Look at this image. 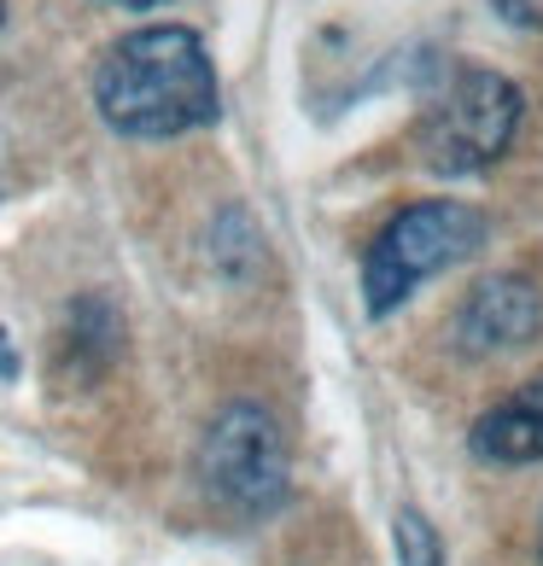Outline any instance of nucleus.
I'll return each mask as SVG.
<instances>
[{
	"label": "nucleus",
	"mask_w": 543,
	"mask_h": 566,
	"mask_svg": "<svg viewBox=\"0 0 543 566\" xmlns=\"http://www.w3.org/2000/svg\"><path fill=\"white\" fill-rule=\"evenodd\" d=\"M0 24H7V0H0Z\"/></svg>",
	"instance_id": "10"
},
{
	"label": "nucleus",
	"mask_w": 543,
	"mask_h": 566,
	"mask_svg": "<svg viewBox=\"0 0 543 566\" xmlns=\"http://www.w3.org/2000/svg\"><path fill=\"white\" fill-rule=\"evenodd\" d=\"M199 485L228 514H275L292 491V461L275 415L258 403H228L199 438Z\"/></svg>",
	"instance_id": "4"
},
{
	"label": "nucleus",
	"mask_w": 543,
	"mask_h": 566,
	"mask_svg": "<svg viewBox=\"0 0 543 566\" xmlns=\"http://www.w3.org/2000/svg\"><path fill=\"white\" fill-rule=\"evenodd\" d=\"M468 444L479 461H497V468H532V461H543V374L514 386L503 403H491L479 415Z\"/></svg>",
	"instance_id": "6"
},
{
	"label": "nucleus",
	"mask_w": 543,
	"mask_h": 566,
	"mask_svg": "<svg viewBox=\"0 0 543 566\" xmlns=\"http://www.w3.org/2000/svg\"><path fill=\"white\" fill-rule=\"evenodd\" d=\"M537 327H543L537 286L520 281V275H491L468 292L462 316H456V345L473 350V356H491V350L526 345Z\"/></svg>",
	"instance_id": "5"
},
{
	"label": "nucleus",
	"mask_w": 543,
	"mask_h": 566,
	"mask_svg": "<svg viewBox=\"0 0 543 566\" xmlns=\"http://www.w3.org/2000/svg\"><path fill=\"white\" fill-rule=\"evenodd\" d=\"M485 245V217L462 199H421L404 205L380 234L368 240L363 258V304L368 316H391L415 298V286L432 281L438 269L468 263Z\"/></svg>",
	"instance_id": "2"
},
{
	"label": "nucleus",
	"mask_w": 543,
	"mask_h": 566,
	"mask_svg": "<svg viewBox=\"0 0 543 566\" xmlns=\"http://www.w3.org/2000/svg\"><path fill=\"white\" fill-rule=\"evenodd\" d=\"M391 543H398L404 566H445V543H438L432 520L421 509H398V520H391Z\"/></svg>",
	"instance_id": "7"
},
{
	"label": "nucleus",
	"mask_w": 543,
	"mask_h": 566,
	"mask_svg": "<svg viewBox=\"0 0 543 566\" xmlns=\"http://www.w3.org/2000/svg\"><path fill=\"white\" fill-rule=\"evenodd\" d=\"M520 112H526V99H520V88L509 76L479 71V65L450 71L427 94L421 129H415L421 164L432 176H479V170H491V164L514 146Z\"/></svg>",
	"instance_id": "3"
},
{
	"label": "nucleus",
	"mask_w": 543,
	"mask_h": 566,
	"mask_svg": "<svg viewBox=\"0 0 543 566\" xmlns=\"http://www.w3.org/2000/svg\"><path fill=\"white\" fill-rule=\"evenodd\" d=\"M491 12L503 18V24H514V30L543 35V0H491Z\"/></svg>",
	"instance_id": "8"
},
{
	"label": "nucleus",
	"mask_w": 543,
	"mask_h": 566,
	"mask_svg": "<svg viewBox=\"0 0 543 566\" xmlns=\"http://www.w3.org/2000/svg\"><path fill=\"white\" fill-rule=\"evenodd\" d=\"M94 106L129 140H170L222 112L217 65L187 24H146L112 41L94 71Z\"/></svg>",
	"instance_id": "1"
},
{
	"label": "nucleus",
	"mask_w": 543,
	"mask_h": 566,
	"mask_svg": "<svg viewBox=\"0 0 543 566\" xmlns=\"http://www.w3.org/2000/svg\"><path fill=\"white\" fill-rule=\"evenodd\" d=\"M112 7H129V12H153V7H170V0H112Z\"/></svg>",
	"instance_id": "9"
}]
</instances>
